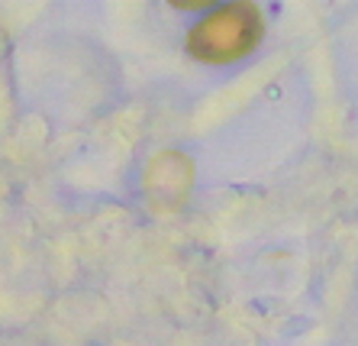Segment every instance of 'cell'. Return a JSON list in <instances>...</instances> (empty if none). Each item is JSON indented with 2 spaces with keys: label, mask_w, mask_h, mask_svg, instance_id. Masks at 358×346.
Listing matches in <instances>:
<instances>
[{
  "label": "cell",
  "mask_w": 358,
  "mask_h": 346,
  "mask_svg": "<svg viewBox=\"0 0 358 346\" xmlns=\"http://www.w3.org/2000/svg\"><path fill=\"white\" fill-rule=\"evenodd\" d=\"M265 36L262 10L252 0H236L213 10L187 33V52L207 65H229L259 49Z\"/></svg>",
  "instance_id": "cell-1"
},
{
  "label": "cell",
  "mask_w": 358,
  "mask_h": 346,
  "mask_svg": "<svg viewBox=\"0 0 358 346\" xmlns=\"http://www.w3.org/2000/svg\"><path fill=\"white\" fill-rule=\"evenodd\" d=\"M168 4L175 10H187V13H191V10H203V7H210V4H217V0H168Z\"/></svg>",
  "instance_id": "cell-2"
}]
</instances>
